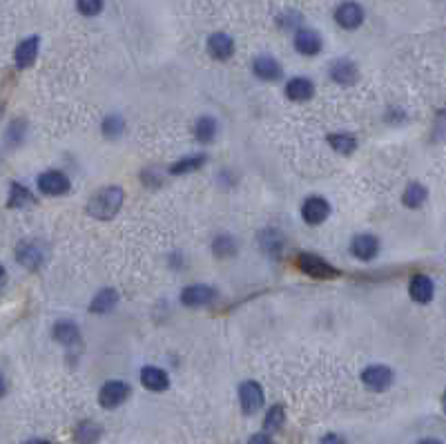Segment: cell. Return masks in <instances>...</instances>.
Returning a JSON list of instances; mask_svg holds the SVG:
<instances>
[{
  "label": "cell",
  "instance_id": "obj_1",
  "mask_svg": "<svg viewBox=\"0 0 446 444\" xmlns=\"http://www.w3.org/2000/svg\"><path fill=\"white\" fill-rule=\"evenodd\" d=\"M123 199H125V192L121 188H116V185H110V188L98 190L94 197L89 199V203H87V215L98 219V221L112 219L116 212L121 210Z\"/></svg>",
  "mask_w": 446,
  "mask_h": 444
},
{
  "label": "cell",
  "instance_id": "obj_2",
  "mask_svg": "<svg viewBox=\"0 0 446 444\" xmlns=\"http://www.w3.org/2000/svg\"><path fill=\"white\" fill-rule=\"evenodd\" d=\"M362 382H364L366 388L373 390V393H382V390L392 386V382H395V373H392L388 366L375 364V366H368L362 373Z\"/></svg>",
  "mask_w": 446,
  "mask_h": 444
},
{
  "label": "cell",
  "instance_id": "obj_3",
  "mask_svg": "<svg viewBox=\"0 0 446 444\" xmlns=\"http://www.w3.org/2000/svg\"><path fill=\"white\" fill-rule=\"evenodd\" d=\"M297 266L299 268L310 274V277H317V279H330V277H337L339 270L333 268L326 259H321L317 255H310V253H301L297 257Z\"/></svg>",
  "mask_w": 446,
  "mask_h": 444
},
{
  "label": "cell",
  "instance_id": "obj_4",
  "mask_svg": "<svg viewBox=\"0 0 446 444\" xmlns=\"http://www.w3.org/2000/svg\"><path fill=\"white\" fill-rule=\"evenodd\" d=\"M132 388L125 382H107V384L98 390V404L103 408H119L125 399L130 397Z\"/></svg>",
  "mask_w": 446,
  "mask_h": 444
},
{
  "label": "cell",
  "instance_id": "obj_5",
  "mask_svg": "<svg viewBox=\"0 0 446 444\" xmlns=\"http://www.w3.org/2000/svg\"><path fill=\"white\" fill-rule=\"evenodd\" d=\"M239 402H241V408H244L246 415L257 413L259 408L263 406L261 386H259L257 382H244V384L239 386Z\"/></svg>",
  "mask_w": 446,
  "mask_h": 444
},
{
  "label": "cell",
  "instance_id": "obj_6",
  "mask_svg": "<svg viewBox=\"0 0 446 444\" xmlns=\"http://www.w3.org/2000/svg\"><path fill=\"white\" fill-rule=\"evenodd\" d=\"M328 215H330V206H328V201L324 197H308L306 201H303L301 217H303L306 224L319 226L328 219Z\"/></svg>",
  "mask_w": 446,
  "mask_h": 444
},
{
  "label": "cell",
  "instance_id": "obj_7",
  "mask_svg": "<svg viewBox=\"0 0 446 444\" xmlns=\"http://www.w3.org/2000/svg\"><path fill=\"white\" fill-rule=\"evenodd\" d=\"M38 190L43 194H47V197H60V194H65L69 190V181L62 172L49 170L38 176Z\"/></svg>",
  "mask_w": 446,
  "mask_h": 444
},
{
  "label": "cell",
  "instance_id": "obj_8",
  "mask_svg": "<svg viewBox=\"0 0 446 444\" xmlns=\"http://www.w3.org/2000/svg\"><path fill=\"white\" fill-rule=\"evenodd\" d=\"M335 21L339 27H344V30H357L360 25L364 23V10H362V5H357V3H344V5H339L337 7V12H335Z\"/></svg>",
  "mask_w": 446,
  "mask_h": 444
},
{
  "label": "cell",
  "instance_id": "obj_9",
  "mask_svg": "<svg viewBox=\"0 0 446 444\" xmlns=\"http://www.w3.org/2000/svg\"><path fill=\"white\" fill-rule=\"evenodd\" d=\"M217 299V290L212 286H205V283H196V286H187L183 292H181V301L185 306H205L210 304V301Z\"/></svg>",
  "mask_w": 446,
  "mask_h": 444
},
{
  "label": "cell",
  "instance_id": "obj_10",
  "mask_svg": "<svg viewBox=\"0 0 446 444\" xmlns=\"http://www.w3.org/2000/svg\"><path fill=\"white\" fill-rule=\"evenodd\" d=\"M208 54L217 60H228L235 54V40H232L228 34H212L208 38Z\"/></svg>",
  "mask_w": 446,
  "mask_h": 444
},
{
  "label": "cell",
  "instance_id": "obj_11",
  "mask_svg": "<svg viewBox=\"0 0 446 444\" xmlns=\"http://www.w3.org/2000/svg\"><path fill=\"white\" fill-rule=\"evenodd\" d=\"M377 250H379V242H377V237H373V235H357L351 242V253L362 261L373 259V257L377 255Z\"/></svg>",
  "mask_w": 446,
  "mask_h": 444
},
{
  "label": "cell",
  "instance_id": "obj_12",
  "mask_svg": "<svg viewBox=\"0 0 446 444\" xmlns=\"http://www.w3.org/2000/svg\"><path fill=\"white\" fill-rule=\"evenodd\" d=\"M38 45H40V38H38V36H30V38H25V40L21 43V45L16 47V51H14V60H16V65L21 67V69L34 65L36 56H38Z\"/></svg>",
  "mask_w": 446,
  "mask_h": 444
},
{
  "label": "cell",
  "instance_id": "obj_13",
  "mask_svg": "<svg viewBox=\"0 0 446 444\" xmlns=\"http://www.w3.org/2000/svg\"><path fill=\"white\" fill-rule=\"evenodd\" d=\"M410 297H413V301H417V304H428V301L433 299L435 295V286H433V281L431 277H426V274H415L413 279H410Z\"/></svg>",
  "mask_w": 446,
  "mask_h": 444
},
{
  "label": "cell",
  "instance_id": "obj_14",
  "mask_svg": "<svg viewBox=\"0 0 446 444\" xmlns=\"http://www.w3.org/2000/svg\"><path fill=\"white\" fill-rule=\"evenodd\" d=\"M294 49L303 56H315L321 49V38L317 32L312 30H299L297 36H294Z\"/></svg>",
  "mask_w": 446,
  "mask_h": 444
},
{
  "label": "cell",
  "instance_id": "obj_15",
  "mask_svg": "<svg viewBox=\"0 0 446 444\" xmlns=\"http://www.w3.org/2000/svg\"><path fill=\"white\" fill-rule=\"evenodd\" d=\"M330 78L339 85H353L357 81V65L348 58H339L330 65Z\"/></svg>",
  "mask_w": 446,
  "mask_h": 444
},
{
  "label": "cell",
  "instance_id": "obj_16",
  "mask_svg": "<svg viewBox=\"0 0 446 444\" xmlns=\"http://www.w3.org/2000/svg\"><path fill=\"white\" fill-rule=\"evenodd\" d=\"M141 382L148 390H165L169 386V377L163 369L159 366H145L141 371Z\"/></svg>",
  "mask_w": 446,
  "mask_h": 444
},
{
  "label": "cell",
  "instance_id": "obj_17",
  "mask_svg": "<svg viewBox=\"0 0 446 444\" xmlns=\"http://www.w3.org/2000/svg\"><path fill=\"white\" fill-rule=\"evenodd\" d=\"M253 72L261 81H277L281 76V65L277 63L272 56H259L253 63Z\"/></svg>",
  "mask_w": 446,
  "mask_h": 444
},
{
  "label": "cell",
  "instance_id": "obj_18",
  "mask_svg": "<svg viewBox=\"0 0 446 444\" xmlns=\"http://www.w3.org/2000/svg\"><path fill=\"white\" fill-rule=\"evenodd\" d=\"M16 259L18 264H23L25 268L38 270L43 264V253H40V248L34 244H21L16 248Z\"/></svg>",
  "mask_w": 446,
  "mask_h": 444
},
{
  "label": "cell",
  "instance_id": "obj_19",
  "mask_svg": "<svg viewBox=\"0 0 446 444\" xmlns=\"http://www.w3.org/2000/svg\"><path fill=\"white\" fill-rule=\"evenodd\" d=\"M285 94H288V99L292 101H308L312 94H315V85H312L308 78H292V81H288V85H285Z\"/></svg>",
  "mask_w": 446,
  "mask_h": 444
},
{
  "label": "cell",
  "instance_id": "obj_20",
  "mask_svg": "<svg viewBox=\"0 0 446 444\" xmlns=\"http://www.w3.org/2000/svg\"><path fill=\"white\" fill-rule=\"evenodd\" d=\"M54 337H56V342L71 346L80 340V331L74 322H58L56 326H54Z\"/></svg>",
  "mask_w": 446,
  "mask_h": 444
},
{
  "label": "cell",
  "instance_id": "obj_21",
  "mask_svg": "<svg viewBox=\"0 0 446 444\" xmlns=\"http://www.w3.org/2000/svg\"><path fill=\"white\" fill-rule=\"evenodd\" d=\"M217 132H219L217 121L212 117H201L194 126V137L199 139L201 143H212V141L217 139Z\"/></svg>",
  "mask_w": 446,
  "mask_h": 444
},
{
  "label": "cell",
  "instance_id": "obj_22",
  "mask_svg": "<svg viewBox=\"0 0 446 444\" xmlns=\"http://www.w3.org/2000/svg\"><path fill=\"white\" fill-rule=\"evenodd\" d=\"M116 301H119V292L114 288H103L92 299V313H107V310H112L116 306Z\"/></svg>",
  "mask_w": 446,
  "mask_h": 444
},
{
  "label": "cell",
  "instance_id": "obj_23",
  "mask_svg": "<svg viewBox=\"0 0 446 444\" xmlns=\"http://www.w3.org/2000/svg\"><path fill=\"white\" fill-rule=\"evenodd\" d=\"M426 197H428V192H426L424 185L413 181V183H408V188L404 190V206L406 208H419L426 201Z\"/></svg>",
  "mask_w": 446,
  "mask_h": 444
},
{
  "label": "cell",
  "instance_id": "obj_24",
  "mask_svg": "<svg viewBox=\"0 0 446 444\" xmlns=\"http://www.w3.org/2000/svg\"><path fill=\"white\" fill-rule=\"evenodd\" d=\"M283 420H285V411H283V406L279 404H274L268 408V413L263 417V431L266 433H274V431H279L281 426H283Z\"/></svg>",
  "mask_w": 446,
  "mask_h": 444
},
{
  "label": "cell",
  "instance_id": "obj_25",
  "mask_svg": "<svg viewBox=\"0 0 446 444\" xmlns=\"http://www.w3.org/2000/svg\"><path fill=\"white\" fill-rule=\"evenodd\" d=\"M98 438H101V426L94 424V422H83V424H78V429H76V440L80 444H96Z\"/></svg>",
  "mask_w": 446,
  "mask_h": 444
},
{
  "label": "cell",
  "instance_id": "obj_26",
  "mask_svg": "<svg viewBox=\"0 0 446 444\" xmlns=\"http://www.w3.org/2000/svg\"><path fill=\"white\" fill-rule=\"evenodd\" d=\"M328 143L337 150L339 154H351L357 150V139L351 135H328Z\"/></svg>",
  "mask_w": 446,
  "mask_h": 444
},
{
  "label": "cell",
  "instance_id": "obj_27",
  "mask_svg": "<svg viewBox=\"0 0 446 444\" xmlns=\"http://www.w3.org/2000/svg\"><path fill=\"white\" fill-rule=\"evenodd\" d=\"M203 161H205V156H203V154L185 156V159H181V161H176L172 167H169V172H172V174H185V172H192V170H196V167H201Z\"/></svg>",
  "mask_w": 446,
  "mask_h": 444
},
{
  "label": "cell",
  "instance_id": "obj_28",
  "mask_svg": "<svg viewBox=\"0 0 446 444\" xmlns=\"http://www.w3.org/2000/svg\"><path fill=\"white\" fill-rule=\"evenodd\" d=\"M259 244H261L263 250L270 253V255H277V253L281 250V246H283L281 237L277 235V233H272V230H266V233L259 235Z\"/></svg>",
  "mask_w": 446,
  "mask_h": 444
},
{
  "label": "cell",
  "instance_id": "obj_29",
  "mask_svg": "<svg viewBox=\"0 0 446 444\" xmlns=\"http://www.w3.org/2000/svg\"><path fill=\"white\" fill-rule=\"evenodd\" d=\"M212 248H214V253H217V255L226 257V255H235L237 244H235V239H232V237H228V235H219L217 239H214Z\"/></svg>",
  "mask_w": 446,
  "mask_h": 444
},
{
  "label": "cell",
  "instance_id": "obj_30",
  "mask_svg": "<svg viewBox=\"0 0 446 444\" xmlns=\"http://www.w3.org/2000/svg\"><path fill=\"white\" fill-rule=\"evenodd\" d=\"M76 7L83 16H96L103 10V0H76Z\"/></svg>",
  "mask_w": 446,
  "mask_h": 444
},
{
  "label": "cell",
  "instance_id": "obj_31",
  "mask_svg": "<svg viewBox=\"0 0 446 444\" xmlns=\"http://www.w3.org/2000/svg\"><path fill=\"white\" fill-rule=\"evenodd\" d=\"M123 128H125V123L119 117H110L103 123V135L110 139H116L119 135H123Z\"/></svg>",
  "mask_w": 446,
  "mask_h": 444
},
{
  "label": "cell",
  "instance_id": "obj_32",
  "mask_svg": "<svg viewBox=\"0 0 446 444\" xmlns=\"http://www.w3.org/2000/svg\"><path fill=\"white\" fill-rule=\"evenodd\" d=\"M32 201V194L30 190H25L23 185L14 183L12 185V206H25V203Z\"/></svg>",
  "mask_w": 446,
  "mask_h": 444
},
{
  "label": "cell",
  "instance_id": "obj_33",
  "mask_svg": "<svg viewBox=\"0 0 446 444\" xmlns=\"http://www.w3.org/2000/svg\"><path fill=\"white\" fill-rule=\"evenodd\" d=\"M321 444H348L342 435H335V433H328L324 435V440H321Z\"/></svg>",
  "mask_w": 446,
  "mask_h": 444
},
{
  "label": "cell",
  "instance_id": "obj_34",
  "mask_svg": "<svg viewBox=\"0 0 446 444\" xmlns=\"http://www.w3.org/2000/svg\"><path fill=\"white\" fill-rule=\"evenodd\" d=\"M250 444H272V440L268 438L266 433H257V435H253V438H250Z\"/></svg>",
  "mask_w": 446,
  "mask_h": 444
},
{
  "label": "cell",
  "instance_id": "obj_35",
  "mask_svg": "<svg viewBox=\"0 0 446 444\" xmlns=\"http://www.w3.org/2000/svg\"><path fill=\"white\" fill-rule=\"evenodd\" d=\"M23 444H51L49 440H40V438H34V440H27Z\"/></svg>",
  "mask_w": 446,
  "mask_h": 444
},
{
  "label": "cell",
  "instance_id": "obj_36",
  "mask_svg": "<svg viewBox=\"0 0 446 444\" xmlns=\"http://www.w3.org/2000/svg\"><path fill=\"white\" fill-rule=\"evenodd\" d=\"M417 444H442V442L435 440V438H424V440H419Z\"/></svg>",
  "mask_w": 446,
  "mask_h": 444
},
{
  "label": "cell",
  "instance_id": "obj_37",
  "mask_svg": "<svg viewBox=\"0 0 446 444\" xmlns=\"http://www.w3.org/2000/svg\"><path fill=\"white\" fill-rule=\"evenodd\" d=\"M442 406H444V411H446V393H444V399H442Z\"/></svg>",
  "mask_w": 446,
  "mask_h": 444
}]
</instances>
